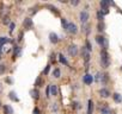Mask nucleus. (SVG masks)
Returning a JSON list of instances; mask_svg holds the SVG:
<instances>
[{
	"mask_svg": "<svg viewBox=\"0 0 122 114\" xmlns=\"http://www.w3.org/2000/svg\"><path fill=\"white\" fill-rule=\"evenodd\" d=\"M67 51H68V55H70V56L74 57V56H77V55H78V46H77L76 44H72V45H70V46H68Z\"/></svg>",
	"mask_w": 122,
	"mask_h": 114,
	"instance_id": "obj_6",
	"label": "nucleus"
},
{
	"mask_svg": "<svg viewBox=\"0 0 122 114\" xmlns=\"http://www.w3.org/2000/svg\"><path fill=\"white\" fill-rule=\"evenodd\" d=\"M95 39H96V43H97L99 46H102L104 50H107V48H108V40H107V38H105L104 36L97 35Z\"/></svg>",
	"mask_w": 122,
	"mask_h": 114,
	"instance_id": "obj_2",
	"label": "nucleus"
},
{
	"mask_svg": "<svg viewBox=\"0 0 122 114\" xmlns=\"http://www.w3.org/2000/svg\"><path fill=\"white\" fill-rule=\"evenodd\" d=\"M5 70H6V67L4 64H0V74H4Z\"/></svg>",
	"mask_w": 122,
	"mask_h": 114,
	"instance_id": "obj_32",
	"label": "nucleus"
},
{
	"mask_svg": "<svg viewBox=\"0 0 122 114\" xmlns=\"http://www.w3.org/2000/svg\"><path fill=\"white\" fill-rule=\"evenodd\" d=\"M50 95H53V96L57 95V86L56 84H50Z\"/></svg>",
	"mask_w": 122,
	"mask_h": 114,
	"instance_id": "obj_12",
	"label": "nucleus"
},
{
	"mask_svg": "<svg viewBox=\"0 0 122 114\" xmlns=\"http://www.w3.org/2000/svg\"><path fill=\"white\" fill-rule=\"evenodd\" d=\"M101 82H102L103 84H105V83L108 82V75H107V74H102V76H101Z\"/></svg>",
	"mask_w": 122,
	"mask_h": 114,
	"instance_id": "obj_22",
	"label": "nucleus"
},
{
	"mask_svg": "<svg viewBox=\"0 0 122 114\" xmlns=\"http://www.w3.org/2000/svg\"><path fill=\"white\" fill-rule=\"evenodd\" d=\"M32 113L34 114H40V109L36 107V108H34V110H32Z\"/></svg>",
	"mask_w": 122,
	"mask_h": 114,
	"instance_id": "obj_37",
	"label": "nucleus"
},
{
	"mask_svg": "<svg viewBox=\"0 0 122 114\" xmlns=\"http://www.w3.org/2000/svg\"><path fill=\"white\" fill-rule=\"evenodd\" d=\"M49 69H50V66H49V64H48V66H47V67H46V69H44V70H43V74H44V75H47V74H48V73H49Z\"/></svg>",
	"mask_w": 122,
	"mask_h": 114,
	"instance_id": "obj_34",
	"label": "nucleus"
},
{
	"mask_svg": "<svg viewBox=\"0 0 122 114\" xmlns=\"http://www.w3.org/2000/svg\"><path fill=\"white\" fill-rule=\"evenodd\" d=\"M3 23H4L5 25H9V24H11V22H10V17H9V16H5V17H3Z\"/></svg>",
	"mask_w": 122,
	"mask_h": 114,
	"instance_id": "obj_23",
	"label": "nucleus"
},
{
	"mask_svg": "<svg viewBox=\"0 0 122 114\" xmlns=\"http://www.w3.org/2000/svg\"><path fill=\"white\" fill-rule=\"evenodd\" d=\"M61 24H62V27L66 30V27H67V24H68V22L65 19V18H62V19H61Z\"/></svg>",
	"mask_w": 122,
	"mask_h": 114,
	"instance_id": "obj_29",
	"label": "nucleus"
},
{
	"mask_svg": "<svg viewBox=\"0 0 122 114\" xmlns=\"http://www.w3.org/2000/svg\"><path fill=\"white\" fill-rule=\"evenodd\" d=\"M92 82H93V76L90 75L89 73L85 74V76H84V83L87 84V86H90V84H92Z\"/></svg>",
	"mask_w": 122,
	"mask_h": 114,
	"instance_id": "obj_7",
	"label": "nucleus"
},
{
	"mask_svg": "<svg viewBox=\"0 0 122 114\" xmlns=\"http://www.w3.org/2000/svg\"><path fill=\"white\" fill-rule=\"evenodd\" d=\"M0 108H1V101H0Z\"/></svg>",
	"mask_w": 122,
	"mask_h": 114,
	"instance_id": "obj_40",
	"label": "nucleus"
},
{
	"mask_svg": "<svg viewBox=\"0 0 122 114\" xmlns=\"http://www.w3.org/2000/svg\"><path fill=\"white\" fill-rule=\"evenodd\" d=\"M49 40H50L51 44H56V43L59 42V37H57V35L54 33V32L49 33Z\"/></svg>",
	"mask_w": 122,
	"mask_h": 114,
	"instance_id": "obj_9",
	"label": "nucleus"
},
{
	"mask_svg": "<svg viewBox=\"0 0 122 114\" xmlns=\"http://www.w3.org/2000/svg\"><path fill=\"white\" fill-rule=\"evenodd\" d=\"M73 107L79 109V108H80V103H79V102H73Z\"/></svg>",
	"mask_w": 122,
	"mask_h": 114,
	"instance_id": "obj_36",
	"label": "nucleus"
},
{
	"mask_svg": "<svg viewBox=\"0 0 122 114\" xmlns=\"http://www.w3.org/2000/svg\"><path fill=\"white\" fill-rule=\"evenodd\" d=\"M93 110V102L92 100H89V105H87V114H92Z\"/></svg>",
	"mask_w": 122,
	"mask_h": 114,
	"instance_id": "obj_18",
	"label": "nucleus"
},
{
	"mask_svg": "<svg viewBox=\"0 0 122 114\" xmlns=\"http://www.w3.org/2000/svg\"><path fill=\"white\" fill-rule=\"evenodd\" d=\"M23 24H24V27H25V29H30V27L32 26V20H31L30 18H25Z\"/></svg>",
	"mask_w": 122,
	"mask_h": 114,
	"instance_id": "obj_11",
	"label": "nucleus"
},
{
	"mask_svg": "<svg viewBox=\"0 0 122 114\" xmlns=\"http://www.w3.org/2000/svg\"><path fill=\"white\" fill-rule=\"evenodd\" d=\"M89 18H90V14H89V12L87 11H81L80 13H79V20L81 22V24H86L87 23V20H89Z\"/></svg>",
	"mask_w": 122,
	"mask_h": 114,
	"instance_id": "obj_5",
	"label": "nucleus"
},
{
	"mask_svg": "<svg viewBox=\"0 0 122 114\" xmlns=\"http://www.w3.org/2000/svg\"><path fill=\"white\" fill-rule=\"evenodd\" d=\"M30 94H31V96H32L35 100H37V99H38V96H40V93H38V90H37V89H32V90L30 92Z\"/></svg>",
	"mask_w": 122,
	"mask_h": 114,
	"instance_id": "obj_19",
	"label": "nucleus"
},
{
	"mask_svg": "<svg viewBox=\"0 0 122 114\" xmlns=\"http://www.w3.org/2000/svg\"><path fill=\"white\" fill-rule=\"evenodd\" d=\"M19 52H20V48H19V46H16V48H15V52H13V56H15V57H17V56L19 55Z\"/></svg>",
	"mask_w": 122,
	"mask_h": 114,
	"instance_id": "obj_27",
	"label": "nucleus"
},
{
	"mask_svg": "<svg viewBox=\"0 0 122 114\" xmlns=\"http://www.w3.org/2000/svg\"><path fill=\"white\" fill-rule=\"evenodd\" d=\"M13 30H15V24H13V23H11V24H10V33H12V32H13Z\"/></svg>",
	"mask_w": 122,
	"mask_h": 114,
	"instance_id": "obj_35",
	"label": "nucleus"
},
{
	"mask_svg": "<svg viewBox=\"0 0 122 114\" xmlns=\"http://www.w3.org/2000/svg\"><path fill=\"white\" fill-rule=\"evenodd\" d=\"M22 37H23V33L20 32V33H19V36H18V38H17V39H18V42H20V40H22Z\"/></svg>",
	"mask_w": 122,
	"mask_h": 114,
	"instance_id": "obj_38",
	"label": "nucleus"
},
{
	"mask_svg": "<svg viewBox=\"0 0 122 114\" xmlns=\"http://www.w3.org/2000/svg\"><path fill=\"white\" fill-rule=\"evenodd\" d=\"M66 31H67L68 33H71V35H76V33L78 32V26H77L74 23H72V22H68V24H67V27H66Z\"/></svg>",
	"mask_w": 122,
	"mask_h": 114,
	"instance_id": "obj_3",
	"label": "nucleus"
},
{
	"mask_svg": "<svg viewBox=\"0 0 122 114\" xmlns=\"http://www.w3.org/2000/svg\"><path fill=\"white\" fill-rule=\"evenodd\" d=\"M101 76H102V74H101V73H97L96 76L93 77V80H95L96 82H101Z\"/></svg>",
	"mask_w": 122,
	"mask_h": 114,
	"instance_id": "obj_28",
	"label": "nucleus"
},
{
	"mask_svg": "<svg viewBox=\"0 0 122 114\" xmlns=\"http://www.w3.org/2000/svg\"><path fill=\"white\" fill-rule=\"evenodd\" d=\"M41 84H42V80H41V77H37V80L35 82V87H41Z\"/></svg>",
	"mask_w": 122,
	"mask_h": 114,
	"instance_id": "obj_30",
	"label": "nucleus"
},
{
	"mask_svg": "<svg viewBox=\"0 0 122 114\" xmlns=\"http://www.w3.org/2000/svg\"><path fill=\"white\" fill-rule=\"evenodd\" d=\"M104 29H105L104 22H98V24H97V30H98V32H103Z\"/></svg>",
	"mask_w": 122,
	"mask_h": 114,
	"instance_id": "obj_15",
	"label": "nucleus"
},
{
	"mask_svg": "<svg viewBox=\"0 0 122 114\" xmlns=\"http://www.w3.org/2000/svg\"><path fill=\"white\" fill-rule=\"evenodd\" d=\"M79 0H72L71 1V5H73V6H77V5H79Z\"/></svg>",
	"mask_w": 122,
	"mask_h": 114,
	"instance_id": "obj_33",
	"label": "nucleus"
},
{
	"mask_svg": "<svg viewBox=\"0 0 122 114\" xmlns=\"http://www.w3.org/2000/svg\"><path fill=\"white\" fill-rule=\"evenodd\" d=\"M112 99H114V101L117 102V103H121V102H122V95L118 94V93H115V94L112 95Z\"/></svg>",
	"mask_w": 122,
	"mask_h": 114,
	"instance_id": "obj_13",
	"label": "nucleus"
},
{
	"mask_svg": "<svg viewBox=\"0 0 122 114\" xmlns=\"http://www.w3.org/2000/svg\"><path fill=\"white\" fill-rule=\"evenodd\" d=\"M85 49L90 52L91 50H92V46H91V43L89 42V40H86V43H85Z\"/></svg>",
	"mask_w": 122,
	"mask_h": 114,
	"instance_id": "obj_25",
	"label": "nucleus"
},
{
	"mask_svg": "<svg viewBox=\"0 0 122 114\" xmlns=\"http://www.w3.org/2000/svg\"><path fill=\"white\" fill-rule=\"evenodd\" d=\"M99 95H101L103 99H108V97L110 96V92H109V89H107V88H102V89H99Z\"/></svg>",
	"mask_w": 122,
	"mask_h": 114,
	"instance_id": "obj_8",
	"label": "nucleus"
},
{
	"mask_svg": "<svg viewBox=\"0 0 122 114\" xmlns=\"http://www.w3.org/2000/svg\"><path fill=\"white\" fill-rule=\"evenodd\" d=\"M53 76H54L55 79H59V77L61 76V71H60V69H59V68L54 69V71H53Z\"/></svg>",
	"mask_w": 122,
	"mask_h": 114,
	"instance_id": "obj_20",
	"label": "nucleus"
},
{
	"mask_svg": "<svg viewBox=\"0 0 122 114\" xmlns=\"http://www.w3.org/2000/svg\"><path fill=\"white\" fill-rule=\"evenodd\" d=\"M4 110H5V113H6V114H13V108H12L10 105L4 106Z\"/></svg>",
	"mask_w": 122,
	"mask_h": 114,
	"instance_id": "obj_16",
	"label": "nucleus"
},
{
	"mask_svg": "<svg viewBox=\"0 0 122 114\" xmlns=\"http://www.w3.org/2000/svg\"><path fill=\"white\" fill-rule=\"evenodd\" d=\"M101 64L103 68H108L110 66V57H109V53L107 50L102 49L101 51Z\"/></svg>",
	"mask_w": 122,
	"mask_h": 114,
	"instance_id": "obj_1",
	"label": "nucleus"
},
{
	"mask_svg": "<svg viewBox=\"0 0 122 114\" xmlns=\"http://www.w3.org/2000/svg\"><path fill=\"white\" fill-rule=\"evenodd\" d=\"M84 32H85L86 35L90 33V26H89V25H84Z\"/></svg>",
	"mask_w": 122,
	"mask_h": 114,
	"instance_id": "obj_31",
	"label": "nucleus"
},
{
	"mask_svg": "<svg viewBox=\"0 0 122 114\" xmlns=\"http://www.w3.org/2000/svg\"><path fill=\"white\" fill-rule=\"evenodd\" d=\"M59 61L62 63V64H65V66H68V62H67V60L65 58V56H64L62 53H60V55H59Z\"/></svg>",
	"mask_w": 122,
	"mask_h": 114,
	"instance_id": "obj_17",
	"label": "nucleus"
},
{
	"mask_svg": "<svg viewBox=\"0 0 122 114\" xmlns=\"http://www.w3.org/2000/svg\"><path fill=\"white\" fill-rule=\"evenodd\" d=\"M81 55H83V57H84L85 62L87 63V62L90 61V52H89L85 48H83V49H81Z\"/></svg>",
	"mask_w": 122,
	"mask_h": 114,
	"instance_id": "obj_10",
	"label": "nucleus"
},
{
	"mask_svg": "<svg viewBox=\"0 0 122 114\" xmlns=\"http://www.w3.org/2000/svg\"><path fill=\"white\" fill-rule=\"evenodd\" d=\"M9 97H10L12 101H15V102H18V101H19V99H18V96H17V94H16L15 92H10Z\"/></svg>",
	"mask_w": 122,
	"mask_h": 114,
	"instance_id": "obj_14",
	"label": "nucleus"
},
{
	"mask_svg": "<svg viewBox=\"0 0 122 114\" xmlns=\"http://www.w3.org/2000/svg\"><path fill=\"white\" fill-rule=\"evenodd\" d=\"M98 109H99L101 114H112L111 109L108 107L107 103H99V105H98Z\"/></svg>",
	"mask_w": 122,
	"mask_h": 114,
	"instance_id": "obj_4",
	"label": "nucleus"
},
{
	"mask_svg": "<svg viewBox=\"0 0 122 114\" xmlns=\"http://www.w3.org/2000/svg\"><path fill=\"white\" fill-rule=\"evenodd\" d=\"M3 92V86H1V83H0V93Z\"/></svg>",
	"mask_w": 122,
	"mask_h": 114,
	"instance_id": "obj_39",
	"label": "nucleus"
},
{
	"mask_svg": "<svg viewBox=\"0 0 122 114\" xmlns=\"http://www.w3.org/2000/svg\"><path fill=\"white\" fill-rule=\"evenodd\" d=\"M103 18H104V13L102 11H98L97 12V19H98V22H103Z\"/></svg>",
	"mask_w": 122,
	"mask_h": 114,
	"instance_id": "obj_21",
	"label": "nucleus"
},
{
	"mask_svg": "<svg viewBox=\"0 0 122 114\" xmlns=\"http://www.w3.org/2000/svg\"><path fill=\"white\" fill-rule=\"evenodd\" d=\"M57 109H59V108H57V105H56V103H51V105H50V110H51V112H57Z\"/></svg>",
	"mask_w": 122,
	"mask_h": 114,
	"instance_id": "obj_26",
	"label": "nucleus"
},
{
	"mask_svg": "<svg viewBox=\"0 0 122 114\" xmlns=\"http://www.w3.org/2000/svg\"><path fill=\"white\" fill-rule=\"evenodd\" d=\"M47 7H48V9H50V11H51V12H54L55 14H59V11H57V9H56V7H54V6H51V5H48Z\"/></svg>",
	"mask_w": 122,
	"mask_h": 114,
	"instance_id": "obj_24",
	"label": "nucleus"
}]
</instances>
